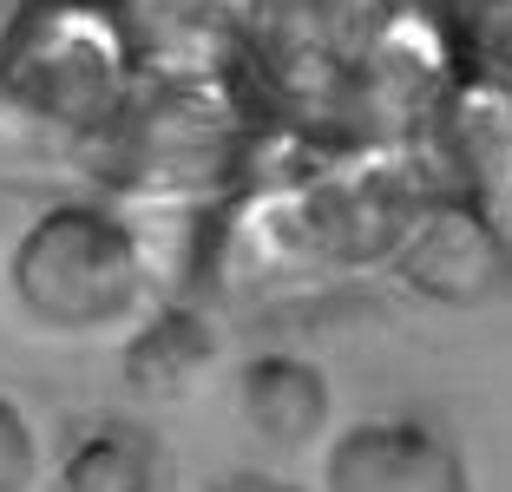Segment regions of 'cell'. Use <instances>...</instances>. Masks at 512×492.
<instances>
[{
  "label": "cell",
  "instance_id": "6da1fadb",
  "mask_svg": "<svg viewBox=\"0 0 512 492\" xmlns=\"http://www.w3.org/2000/svg\"><path fill=\"white\" fill-rule=\"evenodd\" d=\"M145 289V256L119 217L92 204H60L20 237L14 250V296L46 328L86 335L132 315Z\"/></svg>",
  "mask_w": 512,
  "mask_h": 492
},
{
  "label": "cell",
  "instance_id": "7a4b0ae2",
  "mask_svg": "<svg viewBox=\"0 0 512 492\" xmlns=\"http://www.w3.org/2000/svg\"><path fill=\"white\" fill-rule=\"evenodd\" d=\"M322 492H473V473L421 420H362L329 447Z\"/></svg>",
  "mask_w": 512,
  "mask_h": 492
},
{
  "label": "cell",
  "instance_id": "3957f363",
  "mask_svg": "<svg viewBox=\"0 0 512 492\" xmlns=\"http://www.w3.org/2000/svg\"><path fill=\"white\" fill-rule=\"evenodd\" d=\"M243 420H250L276 453H302L329 427V374L302 355H256L243 368Z\"/></svg>",
  "mask_w": 512,
  "mask_h": 492
},
{
  "label": "cell",
  "instance_id": "277c9868",
  "mask_svg": "<svg viewBox=\"0 0 512 492\" xmlns=\"http://www.w3.org/2000/svg\"><path fill=\"white\" fill-rule=\"evenodd\" d=\"M165 486H171V453L138 420H99L60 460V492H165Z\"/></svg>",
  "mask_w": 512,
  "mask_h": 492
},
{
  "label": "cell",
  "instance_id": "5b68a950",
  "mask_svg": "<svg viewBox=\"0 0 512 492\" xmlns=\"http://www.w3.org/2000/svg\"><path fill=\"white\" fill-rule=\"evenodd\" d=\"M204 361H211V328L197 322V315H158L132 342L125 374H132L145 394H184L197 374H204Z\"/></svg>",
  "mask_w": 512,
  "mask_h": 492
},
{
  "label": "cell",
  "instance_id": "8992f818",
  "mask_svg": "<svg viewBox=\"0 0 512 492\" xmlns=\"http://www.w3.org/2000/svg\"><path fill=\"white\" fill-rule=\"evenodd\" d=\"M33 466H40V447H33V427L14 401H0V492H27Z\"/></svg>",
  "mask_w": 512,
  "mask_h": 492
},
{
  "label": "cell",
  "instance_id": "52a82bcc",
  "mask_svg": "<svg viewBox=\"0 0 512 492\" xmlns=\"http://www.w3.org/2000/svg\"><path fill=\"white\" fill-rule=\"evenodd\" d=\"M211 492H302V486H289V479H276V473H237V479H224V486H211Z\"/></svg>",
  "mask_w": 512,
  "mask_h": 492
}]
</instances>
